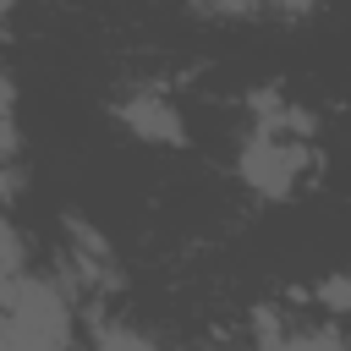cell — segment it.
Wrapping results in <instances>:
<instances>
[{"instance_id":"obj_8","label":"cell","mask_w":351,"mask_h":351,"mask_svg":"<svg viewBox=\"0 0 351 351\" xmlns=\"http://www.w3.org/2000/svg\"><path fill=\"white\" fill-rule=\"evenodd\" d=\"M274 5H280L285 16H307V11H318L324 0H274Z\"/></svg>"},{"instance_id":"obj_7","label":"cell","mask_w":351,"mask_h":351,"mask_svg":"<svg viewBox=\"0 0 351 351\" xmlns=\"http://www.w3.org/2000/svg\"><path fill=\"white\" fill-rule=\"evenodd\" d=\"M203 11H219V16H247V11H258L263 0H197Z\"/></svg>"},{"instance_id":"obj_3","label":"cell","mask_w":351,"mask_h":351,"mask_svg":"<svg viewBox=\"0 0 351 351\" xmlns=\"http://www.w3.org/2000/svg\"><path fill=\"white\" fill-rule=\"evenodd\" d=\"M115 115H121V126L132 132V137H143V143H186V121H181V110L170 104V99H159V93H132V99H121L115 104Z\"/></svg>"},{"instance_id":"obj_9","label":"cell","mask_w":351,"mask_h":351,"mask_svg":"<svg viewBox=\"0 0 351 351\" xmlns=\"http://www.w3.org/2000/svg\"><path fill=\"white\" fill-rule=\"evenodd\" d=\"M11 99H16V93H11V77L0 71V115H11Z\"/></svg>"},{"instance_id":"obj_4","label":"cell","mask_w":351,"mask_h":351,"mask_svg":"<svg viewBox=\"0 0 351 351\" xmlns=\"http://www.w3.org/2000/svg\"><path fill=\"white\" fill-rule=\"evenodd\" d=\"M313 302L324 313H351V274H324L318 291H313Z\"/></svg>"},{"instance_id":"obj_5","label":"cell","mask_w":351,"mask_h":351,"mask_svg":"<svg viewBox=\"0 0 351 351\" xmlns=\"http://www.w3.org/2000/svg\"><path fill=\"white\" fill-rule=\"evenodd\" d=\"M93 340H99V346H132V351H148V346H154V335H143V329H132V324H99Z\"/></svg>"},{"instance_id":"obj_10","label":"cell","mask_w":351,"mask_h":351,"mask_svg":"<svg viewBox=\"0 0 351 351\" xmlns=\"http://www.w3.org/2000/svg\"><path fill=\"white\" fill-rule=\"evenodd\" d=\"M11 5H16V0H0V16H11Z\"/></svg>"},{"instance_id":"obj_2","label":"cell","mask_w":351,"mask_h":351,"mask_svg":"<svg viewBox=\"0 0 351 351\" xmlns=\"http://www.w3.org/2000/svg\"><path fill=\"white\" fill-rule=\"evenodd\" d=\"M307 165H318L302 143H280L269 132H252L236 154V176L258 192V197H291L296 181L307 176Z\"/></svg>"},{"instance_id":"obj_1","label":"cell","mask_w":351,"mask_h":351,"mask_svg":"<svg viewBox=\"0 0 351 351\" xmlns=\"http://www.w3.org/2000/svg\"><path fill=\"white\" fill-rule=\"evenodd\" d=\"M0 313H5V346H71V335H77L71 296L55 280H38L27 269L0 296Z\"/></svg>"},{"instance_id":"obj_6","label":"cell","mask_w":351,"mask_h":351,"mask_svg":"<svg viewBox=\"0 0 351 351\" xmlns=\"http://www.w3.org/2000/svg\"><path fill=\"white\" fill-rule=\"evenodd\" d=\"M252 340L258 346H285V324L274 318V307H252Z\"/></svg>"}]
</instances>
